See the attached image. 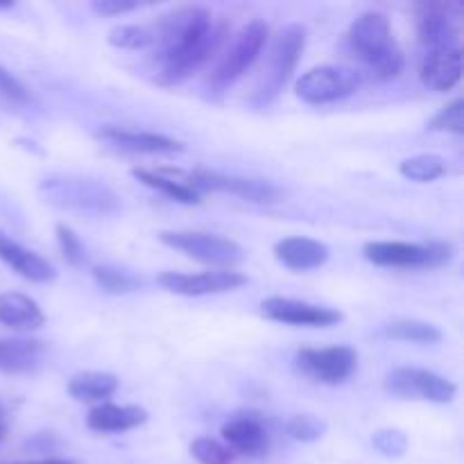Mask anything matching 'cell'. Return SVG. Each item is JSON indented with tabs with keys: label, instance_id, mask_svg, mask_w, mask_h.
Returning <instances> with one entry per match:
<instances>
[{
	"label": "cell",
	"instance_id": "1",
	"mask_svg": "<svg viewBox=\"0 0 464 464\" xmlns=\"http://www.w3.org/2000/svg\"><path fill=\"white\" fill-rule=\"evenodd\" d=\"M150 34L159 84L172 86L198 72L218 53L225 25H216L208 9L188 5L159 18Z\"/></svg>",
	"mask_w": 464,
	"mask_h": 464
},
{
	"label": "cell",
	"instance_id": "2",
	"mask_svg": "<svg viewBox=\"0 0 464 464\" xmlns=\"http://www.w3.org/2000/svg\"><path fill=\"white\" fill-rule=\"evenodd\" d=\"M347 45L353 57L376 77L392 80L406 66L403 50L392 34L388 16L381 12H362L347 30Z\"/></svg>",
	"mask_w": 464,
	"mask_h": 464
},
{
	"label": "cell",
	"instance_id": "3",
	"mask_svg": "<svg viewBox=\"0 0 464 464\" xmlns=\"http://www.w3.org/2000/svg\"><path fill=\"white\" fill-rule=\"evenodd\" d=\"M44 202L77 213L109 216L121 211V198L107 184L89 177H48L39 184Z\"/></svg>",
	"mask_w": 464,
	"mask_h": 464
},
{
	"label": "cell",
	"instance_id": "4",
	"mask_svg": "<svg viewBox=\"0 0 464 464\" xmlns=\"http://www.w3.org/2000/svg\"><path fill=\"white\" fill-rule=\"evenodd\" d=\"M270 39V27L261 18L245 23L231 39L229 48L222 53L220 62L213 68L207 80V89L211 95H220L229 91L258 59Z\"/></svg>",
	"mask_w": 464,
	"mask_h": 464
},
{
	"label": "cell",
	"instance_id": "5",
	"mask_svg": "<svg viewBox=\"0 0 464 464\" xmlns=\"http://www.w3.org/2000/svg\"><path fill=\"white\" fill-rule=\"evenodd\" d=\"M306 41L308 30L302 23H288V25L276 32L275 41H272L270 57H267V68L263 72L261 82H258L256 91H254L252 102L270 104L285 89L299 59H302Z\"/></svg>",
	"mask_w": 464,
	"mask_h": 464
},
{
	"label": "cell",
	"instance_id": "6",
	"mask_svg": "<svg viewBox=\"0 0 464 464\" xmlns=\"http://www.w3.org/2000/svg\"><path fill=\"white\" fill-rule=\"evenodd\" d=\"M166 247L177 249L186 256L195 258L207 266H216L220 270H231L245 261V249L236 240L208 231H161L159 234Z\"/></svg>",
	"mask_w": 464,
	"mask_h": 464
},
{
	"label": "cell",
	"instance_id": "7",
	"mask_svg": "<svg viewBox=\"0 0 464 464\" xmlns=\"http://www.w3.org/2000/svg\"><path fill=\"white\" fill-rule=\"evenodd\" d=\"M362 254L381 267H442L453 258L447 243H401V240H372Z\"/></svg>",
	"mask_w": 464,
	"mask_h": 464
},
{
	"label": "cell",
	"instance_id": "8",
	"mask_svg": "<svg viewBox=\"0 0 464 464\" xmlns=\"http://www.w3.org/2000/svg\"><path fill=\"white\" fill-rule=\"evenodd\" d=\"M385 392L401 399H421L433 403H451L456 399L458 385L444 376L420 367H397L383 381Z\"/></svg>",
	"mask_w": 464,
	"mask_h": 464
},
{
	"label": "cell",
	"instance_id": "9",
	"mask_svg": "<svg viewBox=\"0 0 464 464\" xmlns=\"http://www.w3.org/2000/svg\"><path fill=\"white\" fill-rule=\"evenodd\" d=\"M462 7L453 3L417 5V34L421 50L460 45Z\"/></svg>",
	"mask_w": 464,
	"mask_h": 464
},
{
	"label": "cell",
	"instance_id": "10",
	"mask_svg": "<svg viewBox=\"0 0 464 464\" xmlns=\"http://www.w3.org/2000/svg\"><path fill=\"white\" fill-rule=\"evenodd\" d=\"M190 188L195 193H229L240 199L254 204H275L284 198V190L267 179H254V177L220 175V172L198 170L190 175Z\"/></svg>",
	"mask_w": 464,
	"mask_h": 464
},
{
	"label": "cell",
	"instance_id": "11",
	"mask_svg": "<svg viewBox=\"0 0 464 464\" xmlns=\"http://www.w3.org/2000/svg\"><path fill=\"white\" fill-rule=\"evenodd\" d=\"M361 86V77L340 66H317L304 72L295 84L297 98L308 104H329L349 98Z\"/></svg>",
	"mask_w": 464,
	"mask_h": 464
},
{
	"label": "cell",
	"instance_id": "12",
	"mask_svg": "<svg viewBox=\"0 0 464 464\" xmlns=\"http://www.w3.org/2000/svg\"><path fill=\"white\" fill-rule=\"evenodd\" d=\"M297 367L313 381L326 385L344 383L358 367V353L347 344H335L324 349H299Z\"/></svg>",
	"mask_w": 464,
	"mask_h": 464
},
{
	"label": "cell",
	"instance_id": "13",
	"mask_svg": "<svg viewBox=\"0 0 464 464\" xmlns=\"http://www.w3.org/2000/svg\"><path fill=\"white\" fill-rule=\"evenodd\" d=\"M157 284L166 288L168 293L184 295V297H204V295H222L238 290L247 284V276L234 270H216V272H198V275H186V272H161L157 276Z\"/></svg>",
	"mask_w": 464,
	"mask_h": 464
},
{
	"label": "cell",
	"instance_id": "14",
	"mask_svg": "<svg viewBox=\"0 0 464 464\" xmlns=\"http://www.w3.org/2000/svg\"><path fill=\"white\" fill-rule=\"evenodd\" d=\"M263 317L272 322L290 326H315V329H326L338 322H343V313L335 308L317 306V304L299 302V299L288 297H267L261 302Z\"/></svg>",
	"mask_w": 464,
	"mask_h": 464
},
{
	"label": "cell",
	"instance_id": "15",
	"mask_svg": "<svg viewBox=\"0 0 464 464\" xmlns=\"http://www.w3.org/2000/svg\"><path fill=\"white\" fill-rule=\"evenodd\" d=\"M462 77V48H435L421 50L420 54V80L424 86L438 93H447Z\"/></svg>",
	"mask_w": 464,
	"mask_h": 464
},
{
	"label": "cell",
	"instance_id": "16",
	"mask_svg": "<svg viewBox=\"0 0 464 464\" xmlns=\"http://www.w3.org/2000/svg\"><path fill=\"white\" fill-rule=\"evenodd\" d=\"M95 139L113 145V148L127 150L136 154H175L184 152V143L170 136L154 134V131H134L125 127L104 125L95 131Z\"/></svg>",
	"mask_w": 464,
	"mask_h": 464
},
{
	"label": "cell",
	"instance_id": "17",
	"mask_svg": "<svg viewBox=\"0 0 464 464\" xmlns=\"http://www.w3.org/2000/svg\"><path fill=\"white\" fill-rule=\"evenodd\" d=\"M0 261L7 263L23 279L34 281V284H48V281L57 279V270L48 258L23 247L21 243L9 238L3 229H0Z\"/></svg>",
	"mask_w": 464,
	"mask_h": 464
},
{
	"label": "cell",
	"instance_id": "18",
	"mask_svg": "<svg viewBox=\"0 0 464 464\" xmlns=\"http://www.w3.org/2000/svg\"><path fill=\"white\" fill-rule=\"evenodd\" d=\"M331 252L324 243L306 236H290L275 245V258L284 267L295 272L317 270L329 261Z\"/></svg>",
	"mask_w": 464,
	"mask_h": 464
},
{
	"label": "cell",
	"instance_id": "19",
	"mask_svg": "<svg viewBox=\"0 0 464 464\" xmlns=\"http://www.w3.org/2000/svg\"><path fill=\"white\" fill-rule=\"evenodd\" d=\"M222 438L229 444L231 453L240 456H266L270 449V435L258 417L245 415L236 417L229 424L222 426Z\"/></svg>",
	"mask_w": 464,
	"mask_h": 464
},
{
	"label": "cell",
	"instance_id": "20",
	"mask_svg": "<svg viewBox=\"0 0 464 464\" xmlns=\"http://www.w3.org/2000/svg\"><path fill=\"white\" fill-rule=\"evenodd\" d=\"M148 411L139 406H116V403H100L86 415V426L95 433H122V430L139 429L148 421Z\"/></svg>",
	"mask_w": 464,
	"mask_h": 464
},
{
	"label": "cell",
	"instance_id": "21",
	"mask_svg": "<svg viewBox=\"0 0 464 464\" xmlns=\"http://www.w3.org/2000/svg\"><path fill=\"white\" fill-rule=\"evenodd\" d=\"M44 343L32 338L0 340V372L5 374H32L44 358Z\"/></svg>",
	"mask_w": 464,
	"mask_h": 464
},
{
	"label": "cell",
	"instance_id": "22",
	"mask_svg": "<svg viewBox=\"0 0 464 464\" xmlns=\"http://www.w3.org/2000/svg\"><path fill=\"white\" fill-rule=\"evenodd\" d=\"M0 324L14 331H36L45 324L39 304L23 293L0 295Z\"/></svg>",
	"mask_w": 464,
	"mask_h": 464
},
{
	"label": "cell",
	"instance_id": "23",
	"mask_svg": "<svg viewBox=\"0 0 464 464\" xmlns=\"http://www.w3.org/2000/svg\"><path fill=\"white\" fill-rule=\"evenodd\" d=\"M118 383L107 372H80L68 381V394L80 403H102L116 394Z\"/></svg>",
	"mask_w": 464,
	"mask_h": 464
},
{
	"label": "cell",
	"instance_id": "24",
	"mask_svg": "<svg viewBox=\"0 0 464 464\" xmlns=\"http://www.w3.org/2000/svg\"><path fill=\"white\" fill-rule=\"evenodd\" d=\"M131 175H134L140 184L148 186V188L159 190V193L168 195V198L175 199V202H179V204H198L199 199H202V195L195 193L188 184L170 179V177H163V175H159V172L145 170V168H134V170H131Z\"/></svg>",
	"mask_w": 464,
	"mask_h": 464
},
{
	"label": "cell",
	"instance_id": "25",
	"mask_svg": "<svg viewBox=\"0 0 464 464\" xmlns=\"http://www.w3.org/2000/svg\"><path fill=\"white\" fill-rule=\"evenodd\" d=\"M383 335L390 340L417 344H435L442 340V331L424 320H397L383 329Z\"/></svg>",
	"mask_w": 464,
	"mask_h": 464
},
{
	"label": "cell",
	"instance_id": "26",
	"mask_svg": "<svg viewBox=\"0 0 464 464\" xmlns=\"http://www.w3.org/2000/svg\"><path fill=\"white\" fill-rule=\"evenodd\" d=\"M399 172L411 181L429 184V181L440 179L447 172V161L442 157H438V154H417V157L406 159L399 166Z\"/></svg>",
	"mask_w": 464,
	"mask_h": 464
},
{
	"label": "cell",
	"instance_id": "27",
	"mask_svg": "<svg viewBox=\"0 0 464 464\" xmlns=\"http://www.w3.org/2000/svg\"><path fill=\"white\" fill-rule=\"evenodd\" d=\"M93 279L98 281V285L102 290H107V293L111 295H125V293H131V290H136V279L131 275H127V272L118 270V267H111V266H98L93 267Z\"/></svg>",
	"mask_w": 464,
	"mask_h": 464
},
{
	"label": "cell",
	"instance_id": "28",
	"mask_svg": "<svg viewBox=\"0 0 464 464\" xmlns=\"http://www.w3.org/2000/svg\"><path fill=\"white\" fill-rule=\"evenodd\" d=\"M429 130L433 131H451L460 136L464 131V100L456 98L447 107L440 109L429 121Z\"/></svg>",
	"mask_w": 464,
	"mask_h": 464
},
{
	"label": "cell",
	"instance_id": "29",
	"mask_svg": "<svg viewBox=\"0 0 464 464\" xmlns=\"http://www.w3.org/2000/svg\"><path fill=\"white\" fill-rule=\"evenodd\" d=\"M285 430L297 442H317L320 438H324L326 421L315 415H295L285 426Z\"/></svg>",
	"mask_w": 464,
	"mask_h": 464
},
{
	"label": "cell",
	"instance_id": "30",
	"mask_svg": "<svg viewBox=\"0 0 464 464\" xmlns=\"http://www.w3.org/2000/svg\"><path fill=\"white\" fill-rule=\"evenodd\" d=\"M109 44L116 45V48L125 50H140L148 48L152 44V34H150L148 27L139 25H118L109 32Z\"/></svg>",
	"mask_w": 464,
	"mask_h": 464
},
{
	"label": "cell",
	"instance_id": "31",
	"mask_svg": "<svg viewBox=\"0 0 464 464\" xmlns=\"http://www.w3.org/2000/svg\"><path fill=\"white\" fill-rule=\"evenodd\" d=\"M54 234H57L59 252H62L63 261L72 267L82 266V263L86 261V249L84 245H82L80 236H77L71 227L63 225V222H59V225L54 227Z\"/></svg>",
	"mask_w": 464,
	"mask_h": 464
},
{
	"label": "cell",
	"instance_id": "32",
	"mask_svg": "<svg viewBox=\"0 0 464 464\" xmlns=\"http://www.w3.org/2000/svg\"><path fill=\"white\" fill-rule=\"evenodd\" d=\"M190 456L195 458L199 464H231L234 460V453L220 444L218 440L211 438H198L190 444Z\"/></svg>",
	"mask_w": 464,
	"mask_h": 464
},
{
	"label": "cell",
	"instance_id": "33",
	"mask_svg": "<svg viewBox=\"0 0 464 464\" xmlns=\"http://www.w3.org/2000/svg\"><path fill=\"white\" fill-rule=\"evenodd\" d=\"M372 444H374L376 451L385 458H401L403 453L408 451L406 433L394 429H385V430H379V433H374Z\"/></svg>",
	"mask_w": 464,
	"mask_h": 464
},
{
	"label": "cell",
	"instance_id": "34",
	"mask_svg": "<svg viewBox=\"0 0 464 464\" xmlns=\"http://www.w3.org/2000/svg\"><path fill=\"white\" fill-rule=\"evenodd\" d=\"M0 95L7 98L9 102H16V104L30 102V91L25 89V84L3 66H0Z\"/></svg>",
	"mask_w": 464,
	"mask_h": 464
},
{
	"label": "cell",
	"instance_id": "35",
	"mask_svg": "<svg viewBox=\"0 0 464 464\" xmlns=\"http://www.w3.org/2000/svg\"><path fill=\"white\" fill-rule=\"evenodd\" d=\"M95 14L100 16H121V14L134 12L140 7L139 0H93L91 3Z\"/></svg>",
	"mask_w": 464,
	"mask_h": 464
},
{
	"label": "cell",
	"instance_id": "36",
	"mask_svg": "<svg viewBox=\"0 0 464 464\" xmlns=\"http://www.w3.org/2000/svg\"><path fill=\"white\" fill-rule=\"evenodd\" d=\"M16 464H72V462L59 460V458H48V460H39V462H16Z\"/></svg>",
	"mask_w": 464,
	"mask_h": 464
},
{
	"label": "cell",
	"instance_id": "37",
	"mask_svg": "<svg viewBox=\"0 0 464 464\" xmlns=\"http://www.w3.org/2000/svg\"><path fill=\"white\" fill-rule=\"evenodd\" d=\"M5 435H7V426L0 424V442H3V440H5Z\"/></svg>",
	"mask_w": 464,
	"mask_h": 464
},
{
	"label": "cell",
	"instance_id": "38",
	"mask_svg": "<svg viewBox=\"0 0 464 464\" xmlns=\"http://www.w3.org/2000/svg\"><path fill=\"white\" fill-rule=\"evenodd\" d=\"M3 417H5V408H3V403H0V424H3Z\"/></svg>",
	"mask_w": 464,
	"mask_h": 464
}]
</instances>
